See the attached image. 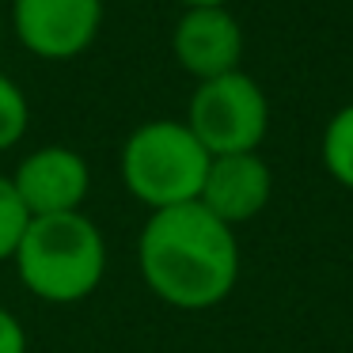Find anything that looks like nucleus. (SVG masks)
<instances>
[{
	"instance_id": "obj_14",
	"label": "nucleus",
	"mask_w": 353,
	"mask_h": 353,
	"mask_svg": "<svg viewBox=\"0 0 353 353\" xmlns=\"http://www.w3.org/2000/svg\"><path fill=\"white\" fill-rule=\"evenodd\" d=\"M0 42H4V8H0Z\"/></svg>"
},
{
	"instance_id": "obj_9",
	"label": "nucleus",
	"mask_w": 353,
	"mask_h": 353,
	"mask_svg": "<svg viewBox=\"0 0 353 353\" xmlns=\"http://www.w3.org/2000/svg\"><path fill=\"white\" fill-rule=\"evenodd\" d=\"M319 160H323V171L342 190H353V103L338 107L327 118L319 137Z\"/></svg>"
},
{
	"instance_id": "obj_10",
	"label": "nucleus",
	"mask_w": 353,
	"mask_h": 353,
	"mask_svg": "<svg viewBox=\"0 0 353 353\" xmlns=\"http://www.w3.org/2000/svg\"><path fill=\"white\" fill-rule=\"evenodd\" d=\"M31 130V103H27V92L8 77L0 72V152L16 148L19 141Z\"/></svg>"
},
{
	"instance_id": "obj_5",
	"label": "nucleus",
	"mask_w": 353,
	"mask_h": 353,
	"mask_svg": "<svg viewBox=\"0 0 353 353\" xmlns=\"http://www.w3.org/2000/svg\"><path fill=\"white\" fill-rule=\"evenodd\" d=\"M12 31L39 61H77L95 46L103 0H12Z\"/></svg>"
},
{
	"instance_id": "obj_8",
	"label": "nucleus",
	"mask_w": 353,
	"mask_h": 353,
	"mask_svg": "<svg viewBox=\"0 0 353 353\" xmlns=\"http://www.w3.org/2000/svg\"><path fill=\"white\" fill-rule=\"evenodd\" d=\"M270 198H274V171L262 160V152L213 156L198 194L201 205L228 228L254 221L270 205Z\"/></svg>"
},
{
	"instance_id": "obj_7",
	"label": "nucleus",
	"mask_w": 353,
	"mask_h": 353,
	"mask_svg": "<svg viewBox=\"0 0 353 353\" xmlns=\"http://www.w3.org/2000/svg\"><path fill=\"white\" fill-rule=\"evenodd\" d=\"M243 27L232 8H186L171 31V54L183 72L194 80H216L236 72L243 61Z\"/></svg>"
},
{
	"instance_id": "obj_2",
	"label": "nucleus",
	"mask_w": 353,
	"mask_h": 353,
	"mask_svg": "<svg viewBox=\"0 0 353 353\" xmlns=\"http://www.w3.org/2000/svg\"><path fill=\"white\" fill-rule=\"evenodd\" d=\"M16 277L34 300L69 307L88 300L107 277V239L99 224L80 213L31 216L16 254Z\"/></svg>"
},
{
	"instance_id": "obj_4",
	"label": "nucleus",
	"mask_w": 353,
	"mask_h": 353,
	"mask_svg": "<svg viewBox=\"0 0 353 353\" xmlns=\"http://www.w3.org/2000/svg\"><path fill=\"white\" fill-rule=\"evenodd\" d=\"M186 125L209 156L259 152L270 133V99L243 69L201 80L186 107Z\"/></svg>"
},
{
	"instance_id": "obj_13",
	"label": "nucleus",
	"mask_w": 353,
	"mask_h": 353,
	"mask_svg": "<svg viewBox=\"0 0 353 353\" xmlns=\"http://www.w3.org/2000/svg\"><path fill=\"white\" fill-rule=\"evenodd\" d=\"M175 4H183L186 12V8H228L232 0H175Z\"/></svg>"
},
{
	"instance_id": "obj_1",
	"label": "nucleus",
	"mask_w": 353,
	"mask_h": 353,
	"mask_svg": "<svg viewBox=\"0 0 353 353\" xmlns=\"http://www.w3.org/2000/svg\"><path fill=\"white\" fill-rule=\"evenodd\" d=\"M137 270L160 304L209 312L232 296L243 270L236 228L216 221L201 201L156 209L141 224Z\"/></svg>"
},
{
	"instance_id": "obj_3",
	"label": "nucleus",
	"mask_w": 353,
	"mask_h": 353,
	"mask_svg": "<svg viewBox=\"0 0 353 353\" xmlns=\"http://www.w3.org/2000/svg\"><path fill=\"white\" fill-rule=\"evenodd\" d=\"M209 160L213 156L201 148V141L183 118H152L122 141L118 171L130 198L156 213V209L198 201Z\"/></svg>"
},
{
	"instance_id": "obj_6",
	"label": "nucleus",
	"mask_w": 353,
	"mask_h": 353,
	"mask_svg": "<svg viewBox=\"0 0 353 353\" xmlns=\"http://www.w3.org/2000/svg\"><path fill=\"white\" fill-rule=\"evenodd\" d=\"M12 186L31 216L80 213L92 194V168L77 148L42 145L19 160Z\"/></svg>"
},
{
	"instance_id": "obj_11",
	"label": "nucleus",
	"mask_w": 353,
	"mask_h": 353,
	"mask_svg": "<svg viewBox=\"0 0 353 353\" xmlns=\"http://www.w3.org/2000/svg\"><path fill=\"white\" fill-rule=\"evenodd\" d=\"M27 224H31V213L23 209L12 179L0 175V262H12V254H16Z\"/></svg>"
},
{
	"instance_id": "obj_12",
	"label": "nucleus",
	"mask_w": 353,
	"mask_h": 353,
	"mask_svg": "<svg viewBox=\"0 0 353 353\" xmlns=\"http://www.w3.org/2000/svg\"><path fill=\"white\" fill-rule=\"evenodd\" d=\"M0 353H27V327L4 304H0Z\"/></svg>"
}]
</instances>
